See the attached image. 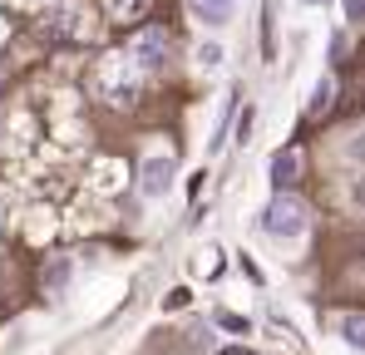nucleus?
I'll list each match as a JSON object with an SVG mask.
<instances>
[{
  "label": "nucleus",
  "mask_w": 365,
  "mask_h": 355,
  "mask_svg": "<svg viewBox=\"0 0 365 355\" xmlns=\"http://www.w3.org/2000/svg\"><path fill=\"white\" fill-rule=\"evenodd\" d=\"M94 84H99V94H104L114 109H128V104L138 99V89H143V69H138L128 55H114V59L99 64Z\"/></svg>",
  "instance_id": "f257e3e1"
},
{
  "label": "nucleus",
  "mask_w": 365,
  "mask_h": 355,
  "mask_svg": "<svg viewBox=\"0 0 365 355\" xmlns=\"http://www.w3.org/2000/svg\"><path fill=\"white\" fill-rule=\"evenodd\" d=\"M262 232L267 237H302L306 227H311V212H306L302 197H292V192H277L267 207H262Z\"/></svg>",
  "instance_id": "f03ea898"
},
{
  "label": "nucleus",
  "mask_w": 365,
  "mask_h": 355,
  "mask_svg": "<svg viewBox=\"0 0 365 355\" xmlns=\"http://www.w3.org/2000/svg\"><path fill=\"white\" fill-rule=\"evenodd\" d=\"M128 59L143 69V74H158L163 64H168V30H158V25H143L138 35H133V50Z\"/></svg>",
  "instance_id": "7ed1b4c3"
},
{
  "label": "nucleus",
  "mask_w": 365,
  "mask_h": 355,
  "mask_svg": "<svg viewBox=\"0 0 365 355\" xmlns=\"http://www.w3.org/2000/svg\"><path fill=\"white\" fill-rule=\"evenodd\" d=\"M173 187V158H143L138 168V192L143 197H163Z\"/></svg>",
  "instance_id": "20e7f679"
},
{
  "label": "nucleus",
  "mask_w": 365,
  "mask_h": 355,
  "mask_svg": "<svg viewBox=\"0 0 365 355\" xmlns=\"http://www.w3.org/2000/svg\"><path fill=\"white\" fill-rule=\"evenodd\" d=\"M267 178H272V187H277V192H287V187L302 178V153H297V148H282V153L272 158Z\"/></svg>",
  "instance_id": "39448f33"
},
{
  "label": "nucleus",
  "mask_w": 365,
  "mask_h": 355,
  "mask_svg": "<svg viewBox=\"0 0 365 355\" xmlns=\"http://www.w3.org/2000/svg\"><path fill=\"white\" fill-rule=\"evenodd\" d=\"M192 15H197L207 30H217V25H227V20L237 15V0H192Z\"/></svg>",
  "instance_id": "423d86ee"
},
{
  "label": "nucleus",
  "mask_w": 365,
  "mask_h": 355,
  "mask_svg": "<svg viewBox=\"0 0 365 355\" xmlns=\"http://www.w3.org/2000/svg\"><path fill=\"white\" fill-rule=\"evenodd\" d=\"M336 331H341V341H346L351 351L365 355V311H341V316H336Z\"/></svg>",
  "instance_id": "0eeeda50"
},
{
  "label": "nucleus",
  "mask_w": 365,
  "mask_h": 355,
  "mask_svg": "<svg viewBox=\"0 0 365 355\" xmlns=\"http://www.w3.org/2000/svg\"><path fill=\"white\" fill-rule=\"evenodd\" d=\"M104 10H109V20H119V25H128V20H143L148 0H104Z\"/></svg>",
  "instance_id": "6e6552de"
},
{
  "label": "nucleus",
  "mask_w": 365,
  "mask_h": 355,
  "mask_svg": "<svg viewBox=\"0 0 365 355\" xmlns=\"http://www.w3.org/2000/svg\"><path fill=\"white\" fill-rule=\"evenodd\" d=\"M50 35H64V40H74V35H79V15H74V10H60V15H50Z\"/></svg>",
  "instance_id": "1a4fd4ad"
},
{
  "label": "nucleus",
  "mask_w": 365,
  "mask_h": 355,
  "mask_svg": "<svg viewBox=\"0 0 365 355\" xmlns=\"http://www.w3.org/2000/svg\"><path fill=\"white\" fill-rule=\"evenodd\" d=\"M222 59H227L222 45H212V40H202V45H197V64H202V69H217Z\"/></svg>",
  "instance_id": "9d476101"
},
{
  "label": "nucleus",
  "mask_w": 365,
  "mask_h": 355,
  "mask_svg": "<svg viewBox=\"0 0 365 355\" xmlns=\"http://www.w3.org/2000/svg\"><path fill=\"white\" fill-rule=\"evenodd\" d=\"M331 89H336V84H331V74H326V79L316 84V94H311V104H306V114H326V104H331Z\"/></svg>",
  "instance_id": "9b49d317"
},
{
  "label": "nucleus",
  "mask_w": 365,
  "mask_h": 355,
  "mask_svg": "<svg viewBox=\"0 0 365 355\" xmlns=\"http://www.w3.org/2000/svg\"><path fill=\"white\" fill-rule=\"evenodd\" d=\"M60 287H69V262H55L45 272V292H60Z\"/></svg>",
  "instance_id": "f8f14e48"
},
{
  "label": "nucleus",
  "mask_w": 365,
  "mask_h": 355,
  "mask_svg": "<svg viewBox=\"0 0 365 355\" xmlns=\"http://www.w3.org/2000/svg\"><path fill=\"white\" fill-rule=\"evenodd\" d=\"M341 15H346L351 25H365V0H341Z\"/></svg>",
  "instance_id": "ddd939ff"
},
{
  "label": "nucleus",
  "mask_w": 365,
  "mask_h": 355,
  "mask_svg": "<svg viewBox=\"0 0 365 355\" xmlns=\"http://www.w3.org/2000/svg\"><path fill=\"white\" fill-rule=\"evenodd\" d=\"M217 326H227V331H247L242 316H222V311H217Z\"/></svg>",
  "instance_id": "4468645a"
}]
</instances>
